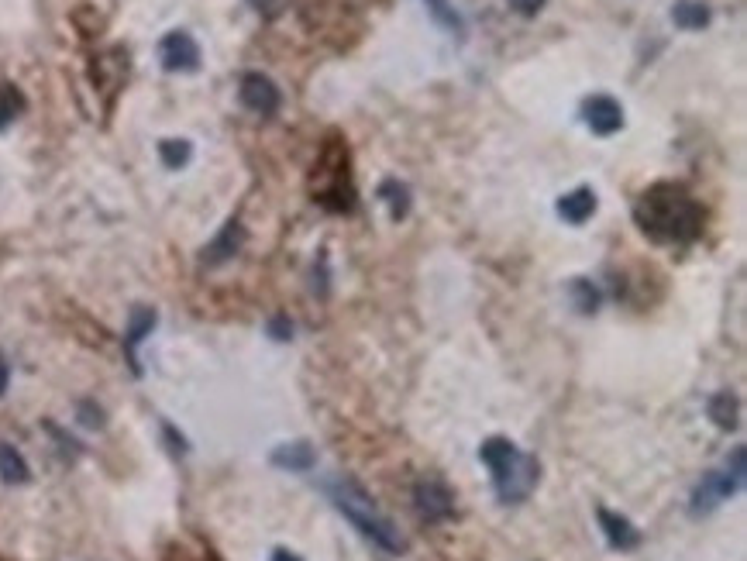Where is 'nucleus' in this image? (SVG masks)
<instances>
[{"mask_svg":"<svg viewBox=\"0 0 747 561\" xmlns=\"http://www.w3.org/2000/svg\"><path fill=\"white\" fill-rule=\"evenodd\" d=\"M703 221V204L682 183H655L634 200V224L655 245H692Z\"/></svg>","mask_w":747,"mask_h":561,"instance_id":"obj_1","label":"nucleus"},{"mask_svg":"<svg viewBox=\"0 0 747 561\" xmlns=\"http://www.w3.org/2000/svg\"><path fill=\"white\" fill-rule=\"evenodd\" d=\"M324 493H328V500L334 503V510H338L362 537H369L376 548H383L386 555L400 558L403 551L410 548L407 537L400 534V527L379 510L372 493L359 479H352V475H334V479L324 482Z\"/></svg>","mask_w":747,"mask_h":561,"instance_id":"obj_2","label":"nucleus"},{"mask_svg":"<svg viewBox=\"0 0 747 561\" xmlns=\"http://www.w3.org/2000/svg\"><path fill=\"white\" fill-rule=\"evenodd\" d=\"M479 462L489 469V479H493V493L503 506H517L527 503L531 493L538 489L541 479V462L538 455L517 448L510 438H486L479 444Z\"/></svg>","mask_w":747,"mask_h":561,"instance_id":"obj_3","label":"nucleus"},{"mask_svg":"<svg viewBox=\"0 0 747 561\" xmlns=\"http://www.w3.org/2000/svg\"><path fill=\"white\" fill-rule=\"evenodd\" d=\"M310 197L331 214H352L355 210V183H352V155L341 135H328L314 162L310 176Z\"/></svg>","mask_w":747,"mask_h":561,"instance_id":"obj_4","label":"nucleus"},{"mask_svg":"<svg viewBox=\"0 0 747 561\" xmlns=\"http://www.w3.org/2000/svg\"><path fill=\"white\" fill-rule=\"evenodd\" d=\"M744 475H747V451H744V444H737L720 469H710L696 482V489H692V496H689V517L703 520V517H710V513H717L730 496L741 493Z\"/></svg>","mask_w":747,"mask_h":561,"instance_id":"obj_5","label":"nucleus"},{"mask_svg":"<svg viewBox=\"0 0 747 561\" xmlns=\"http://www.w3.org/2000/svg\"><path fill=\"white\" fill-rule=\"evenodd\" d=\"M414 510H417L420 524H427V527L448 524V520L455 517V493H451V486L445 479H438V475H420L414 482Z\"/></svg>","mask_w":747,"mask_h":561,"instance_id":"obj_6","label":"nucleus"},{"mask_svg":"<svg viewBox=\"0 0 747 561\" xmlns=\"http://www.w3.org/2000/svg\"><path fill=\"white\" fill-rule=\"evenodd\" d=\"M238 100L245 111L259 114V118H276L283 107V90L266 73H245L238 83Z\"/></svg>","mask_w":747,"mask_h":561,"instance_id":"obj_7","label":"nucleus"},{"mask_svg":"<svg viewBox=\"0 0 747 561\" xmlns=\"http://www.w3.org/2000/svg\"><path fill=\"white\" fill-rule=\"evenodd\" d=\"M159 59L166 73H197L200 69V45L190 31H169L159 42Z\"/></svg>","mask_w":747,"mask_h":561,"instance_id":"obj_8","label":"nucleus"},{"mask_svg":"<svg viewBox=\"0 0 747 561\" xmlns=\"http://www.w3.org/2000/svg\"><path fill=\"white\" fill-rule=\"evenodd\" d=\"M582 121H586V128L593 131V135L610 138L624 128V107H620V100L606 97V93H596V97L582 100Z\"/></svg>","mask_w":747,"mask_h":561,"instance_id":"obj_9","label":"nucleus"},{"mask_svg":"<svg viewBox=\"0 0 747 561\" xmlns=\"http://www.w3.org/2000/svg\"><path fill=\"white\" fill-rule=\"evenodd\" d=\"M596 520H599V531H603L606 544H610L613 551L627 555V551L641 548L644 534L637 531L634 520H627L624 513H613V510H606V506H596Z\"/></svg>","mask_w":747,"mask_h":561,"instance_id":"obj_10","label":"nucleus"},{"mask_svg":"<svg viewBox=\"0 0 747 561\" xmlns=\"http://www.w3.org/2000/svg\"><path fill=\"white\" fill-rule=\"evenodd\" d=\"M269 462L283 472H310L317 469V448L310 441H286L272 448Z\"/></svg>","mask_w":747,"mask_h":561,"instance_id":"obj_11","label":"nucleus"},{"mask_svg":"<svg viewBox=\"0 0 747 561\" xmlns=\"http://www.w3.org/2000/svg\"><path fill=\"white\" fill-rule=\"evenodd\" d=\"M155 321H159V317H155L152 307H135V310H131L128 331H124V352H128V362H131V372H135V376H142V365H138V345H142V341L152 334Z\"/></svg>","mask_w":747,"mask_h":561,"instance_id":"obj_12","label":"nucleus"},{"mask_svg":"<svg viewBox=\"0 0 747 561\" xmlns=\"http://www.w3.org/2000/svg\"><path fill=\"white\" fill-rule=\"evenodd\" d=\"M593 214H596L593 186H575L572 193H565V197L558 200V217H562L565 224H572V228H582Z\"/></svg>","mask_w":747,"mask_h":561,"instance_id":"obj_13","label":"nucleus"},{"mask_svg":"<svg viewBox=\"0 0 747 561\" xmlns=\"http://www.w3.org/2000/svg\"><path fill=\"white\" fill-rule=\"evenodd\" d=\"M241 241H245V228H241L238 221H228L221 231H217V238L204 248L200 262H204V266H221V262H228L231 255H238Z\"/></svg>","mask_w":747,"mask_h":561,"instance_id":"obj_14","label":"nucleus"},{"mask_svg":"<svg viewBox=\"0 0 747 561\" xmlns=\"http://www.w3.org/2000/svg\"><path fill=\"white\" fill-rule=\"evenodd\" d=\"M706 414H710V420L720 431L730 434L741 424V400H737V393H730V389H720V393H713L710 403H706Z\"/></svg>","mask_w":747,"mask_h":561,"instance_id":"obj_15","label":"nucleus"},{"mask_svg":"<svg viewBox=\"0 0 747 561\" xmlns=\"http://www.w3.org/2000/svg\"><path fill=\"white\" fill-rule=\"evenodd\" d=\"M713 21V11L706 0H675L672 4V25L682 31H703Z\"/></svg>","mask_w":747,"mask_h":561,"instance_id":"obj_16","label":"nucleus"},{"mask_svg":"<svg viewBox=\"0 0 747 561\" xmlns=\"http://www.w3.org/2000/svg\"><path fill=\"white\" fill-rule=\"evenodd\" d=\"M379 200L386 204L389 210V221L400 224L403 217L410 214V204H414V193H410L407 183H400V179H383L379 183Z\"/></svg>","mask_w":747,"mask_h":561,"instance_id":"obj_17","label":"nucleus"},{"mask_svg":"<svg viewBox=\"0 0 747 561\" xmlns=\"http://www.w3.org/2000/svg\"><path fill=\"white\" fill-rule=\"evenodd\" d=\"M0 479H4L7 486H25V482L31 479L25 455L7 441H0Z\"/></svg>","mask_w":747,"mask_h":561,"instance_id":"obj_18","label":"nucleus"},{"mask_svg":"<svg viewBox=\"0 0 747 561\" xmlns=\"http://www.w3.org/2000/svg\"><path fill=\"white\" fill-rule=\"evenodd\" d=\"M25 107H28L25 93L14 87V83H0V131L11 121H18L25 114Z\"/></svg>","mask_w":747,"mask_h":561,"instance_id":"obj_19","label":"nucleus"},{"mask_svg":"<svg viewBox=\"0 0 747 561\" xmlns=\"http://www.w3.org/2000/svg\"><path fill=\"white\" fill-rule=\"evenodd\" d=\"M424 4H427V14H431L441 28L451 31V35H458V38L465 35V18L455 11V4H451V0H424Z\"/></svg>","mask_w":747,"mask_h":561,"instance_id":"obj_20","label":"nucleus"},{"mask_svg":"<svg viewBox=\"0 0 747 561\" xmlns=\"http://www.w3.org/2000/svg\"><path fill=\"white\" fill-rule=\"evenodd\" d=\"M568 293H572V303L579 314H596L599 303H603V296L589 279H572V286H568Z\"/></svg>","mask_w":747,"mask_h":561,"instance_id":"obj_21","label":"nucleus"},{"mask_svg":"<svg viewBox=\"0 0 747 561\" xmlns=\"http://www.w3.org/2000/svg\"><path fill=\"white\" fill-rule=\"evenodd\" d=\"M193 155V145L186 142V138H166V142H159V159L166 169H183L186 162H190Z\"/></svg>","mask_w":747,"mask_h":561,"instance_id":"obj_22","label":"nucleus"},{"mask_svg":"<svg viewBox=\"0 0 747 561\" xmlns=\"http://www.w3.org/2000/svg\"><path fill=\"white\" fill-rule=\"evenodd\" d=\"M269 334L276 341H290L293 338V324H290V317H283V314H276L269 321Z\"/></svg>","mask_w":747,"mask_h":561,"instance_id":"obj_23","label":"nucleus"},{"mask_svg":"<svg viewBox=\"0 0 747 561\" xmlns=\"http://www.w3.org/2000/svg\"><path fill=\"white\" fill-rule=\"evenodd\" d=\"M544 4H548V0H510V7L520 14V18H538V14L544 11Z\"/></svg>","mask_w":747,"mask_h":561,"instance_id":"obj_24","label":"nucleus"},{"mask_svg":"<svg viewBox=\"0 0 747 561\" xmlns=\"http://www.w3.org/2000/svg\"><path fill=\"white\" fill-rule=\"evenodd\" d=\"M80 420L87 427H93V431H100V427H104V414H100L93 403H80Z\"/></svg>","mask_w":747,"mask_h":561,"instance_id":"obj_25","label":"nucleus"},{"mask_svg":"<svg viewBox=\"0 0 747 561\" xmlns=\"http://www.w3.org/2000/svg\"><path fill=\"white\" fill-rule=\"evenodd\" d=\"M162 434H166V441L173 444V451H176V455H186V448H190V444H186V438H183L180 431H176L173 424H162Z\"/></svg>","mask_w":747,"mask_h":561,"instance_id":"obj_26","label":"nucleus"},{"mask_svg":"<svg viewBox=\"0 0 747 561\" xmlns=\"http://www.w3.org/2000/svg\"><path fill=\"white\" fill-rule=\"evenodd\" d=\"M7 386H11V365H7V358L0 355V396L7 393Z\"/></svg>","mask_w":747,"mask_h":561,"instance_id":"obj_27","label":"nucleus"},{"mask_svg":"<svg viewBox=\"0 0 747 561\" xmlns=\"http://www.w3.org/2000/svg\"><path fill=\"white\" fill-rule=\"evenodd\" d=\"M269 561H303V558L297 555V551H290V548H276Z\"/></svg>","mask_w":747,"mask_h":561,"instance_id":"obj_28","label":"nucleus"}]
</instances>
